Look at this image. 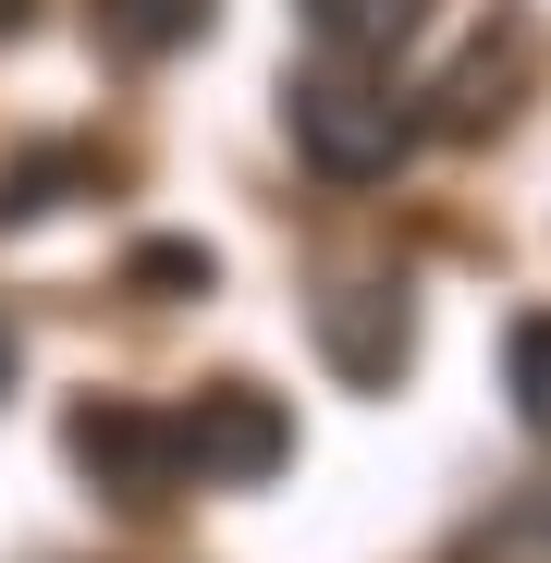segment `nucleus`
Returning a JSON list of instances; mask_svg holds the SVG:
<instances>
[{
    "label": "nucleus",
    "mask_w": 551,
    "mask_h": 563,
    "mask_svg": "<svg viewBox=\"0 0 551 563\" xmlns=\"http://www.w3.org/2000/svg\"><path fill=\"white\" fill-rule=\"evenodd\" d=\"M123 282L172 307V295H209V282H221V257H209V245H184V233H159V245H135V257H123Z\"/></svg>",
    "instance_id": "nucleus-10"
},
{
    "label": "nucleus",
    "mask_w": 551,
    "mask_h": 563,
    "mask_svg": "<svg viewBox=\"0 0 551 563\" xmlns=\"http://www.w3.org/2000/svg\"><path fill=\"white\" fill-rule=\"evenodd\" d=\"M13 25H25V0H0V37H13Z\"/></svg>",
    "instance_id": "nucleus-13"
},
{
    "label": "nucleus",
    "mask_w": 551,
    "mask_h": 563,
    "mask_svg": "<svg viewBox=\"0 0 551 563\" xmlns=\"http://www.w3.org/2000/svg\"><path fill=\"white\" fill-rule=\"evenodd\" d=\"M503 393H515V429L551 453V307L515 319V343H503Z\"/></svg>",
    "instance_id": "nucleus-9"
},
{
    "label": "nucleus",
    "mask_w": 551,
    "mask_h": 563,
    "mask_svg": "<svg viewBox=\"0 0 551 563\" xmlns=\"http://www.w3.org/2000/svg\"><path fill=\"white\" fill-rule=\"evenodd\" d=\"M62 453H74V478L86 490H111L123 515H159L172 490H184V429L159 417V405H74L62 417Z\"/></svg>",
    "instance_id": "nucleus-3"
},
{
    "label": "nucleus",
    "mask_w": 551,
    "mask_h": 563,
    "mask_svg": "<svg viewBox=\"0 0 551 563\" xmlns=\"http://www.w3.org/2000/svg\"><path fill=\"white\" fill-rule=\"evenodd\" d=\"M209 25H221V0H86V37H99L111 62H172Z\"/></svg>",
    "instance_id": "nucleus-6"
},
{
    "label": "nucleus",
    "mask_w": 551,
    "mask_h": 563,
    "mask_svg": "<svg viewBox=\"0 0 551 563\" xmlns=\"http://www.w3.org/2000/svg\"><path fill=\"white\" fill-rule=\"evenodd\" d=\"M307 331H319V355H331V380H355V393H393L405 367H417V295L381 282V269L319 282V295H307Z\"/></svg>",
    "instance_id": "nucleus-4"
},
{
    "label": "nucleus",
    "mask_w": 551,
    "mask_h": 563,
    "mask_svg": "<svg viewBox=\"0 0 551 563\" xmlns=\"http://www.w3.org/2000/svg\"><path fill=\"white\" fill-rule=\"evenodd\" d=\"M527 74H539V25H527V13H491V25L466 37V62L429 86V135H503Z\"/></svg>",
    "instance_id": "nucleus-5"
},
{
    "label": "nucleus",
    "mask_w": 551,
    "mask_h": 563,
    "mask_svg": "<svg viewBox=\"0 0 551 563\" xmlns=\"http://www.w3.org/2000/svg\"><path fill=\"white\" fill-rule=\"evenodd\" d=\"M466 563H551V490H527V503H503L478 539H466Z\"/></svg>",
    "instance_id": "nucleus-11"
},
{
    "label": "nucleus",
    "mask_w": 551,
    "mask_h": 563,
    "mask_svg": "<svg viewBox=\"0 0 551 563\" xmlns=\"http://www.w3.org/2000/svg\"><path fill=\"white\" fill-rule=\"evenodd\" d=\"M283 123H295V159L331 172V184H393L429 135L417 86L393 62H355V49H319L295 86H283Z\"/></svg>",
    "instance_id": "nucleus-1"
},
{
    "label": "nucleus",
    "mask_w": 551,
    "mask_h": 563,
    "mask_svg": "<svg viewBox=\"0 0 551 563\" xmlns=\"http://www.w3.org/2000/svg\"><path fill=\"white\" fill-rule=\"evenodd\" d=\"M13 367H25V343H13V319H0V393H13Z\"/></svg>",
    "instance_id": "nucleus-12"
},
{
    "label": "nucleus",
    "mask_w": 551,
    "mask_h": 563,
    "mask_svg": "<svg viewBox=\"0 0 551 563\" xmlns=\"http://www.w3.org/2000/svg\"><path fill=\"white\" fill-rule=\"evenodd\" d=\"M307 13V37L319 49H355V62H393L417 25H429V0H295Z\"/></svg>",
    "instance_id": "nucleus-8"
},
{
    "label": "nucleus",
    "mask_w": 551,
    "mask_h": 563,
    "mask_svg": "<svg viewBox=\"0 0 551 563\" xmlns=\"http://www.w3.org/2000/svg\"><path fill=\"white\" fill-rule=\"evenodd\" d=\"M172 429H184V490H269L295 465V417L257 380H209L197 405H172Z\"/></svg>",
    "instance_id": "nucleus-2"
},
{
    "label": "nucleus",
    "mask_w": 551,
    "mask_h": 563,
    "mask_svg": "<svg viewBox=\"0 0 551 563\" xmlns=\"http://www.w3.org/2000/svg\"><path fill=\"white\" fill-rule=\"evenodd\" d=\"M86 184H99V159H86L74 135H49V147H13V159H0V233L49 221L62 197H86Z\"/></svg>",
    "instance_id": "nucleus-7"
}]
</instances>
